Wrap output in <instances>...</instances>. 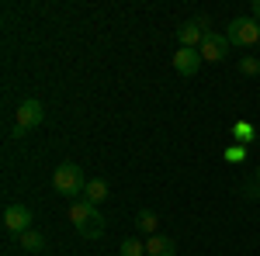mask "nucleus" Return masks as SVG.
Masks as SVG:
<instances>
[{
  "mask_svg": "<svg viewBox=\"0 0 260 256\" xmlns=\"http://www.w3.org/2000/svg\"><path fill=\"white\" fill-rule=\"evenodd\" d=\"M70 222H73V229H77L83 239H98V236H104V229H108L104 215H101L90 201H83V197L70 204Z\"/></svg>",
  "mask_w": 260,
  "mask_h": 256,
  "instance_id": "nucleus-1",
  "label": "nucleus"
},
{
  "mask_svg": "<svg viewBox=\"0 0 260 256\" xmlns=\"http://www.w3.org/2000/svg\"><path fill=\"white\" fill-rule=\"evenodd\" d=\"M52 187H56V194L70 197V201H80L83 197V187H87V177H83V166L77 163H59L56 166V173H52Z\"/></svg>",
  "mask_w": 260,
  "mask_h": 256,
  "instance_id": "nucleus-2",
  "label": "nucleus"
},
{
  "mask_svg": "<svg viewBox=\"0 0 260 256\" xmlns=\"http://www.w3.org/2000/svg\"><path fill=\"white\" fill-rule=\"evenodd\" d=\"M225 39H229V45H240V49L260 45V24L253 18H233L225 28Z\"/></svg>",
  "mask_w": 260,
  "mask_h": 256,
  "instance_id": "nucleus-3",
  "label": "nucleus"
},
{
  "mask_svg": "<svg viewBox=\"0 0 260 256\" xmlns=\"http://www.w3.org/2000/svg\"><path fill=\"white\" fill-rule=\"evenodd\" d=\"M42 118H45V111H42L39 100H21L18 111H14V135H24V132H31V128H39Z\"/></svg>",
  "mask_w": 260,
  "mask_h": 256,
  "instance_id": "nucleus-4",
  "label": "nucleus"
},
{
  "mask_svg": "<svg viewBox=\"0 0 260 256\" xmlns=\"http://www.w3.org/2000/svg\"><path fill=\"white\" fill-rule=\"evenodd\" d=\"M4 229L18 239L21 232H28V229H31V211H28L24 204H18V201H11V204L4 208Z\"/></svg>",
  "mask_w": 260,
  "mask_h": 256,
  "instance_id": "nucleus-5",
  "label": "nucleus"
},
{
  "mask_svg": "<svg viewBox=\"0 0 260 256\" xmlns=\"http://www.w3.org/2000/svg\"><path fill=\"white\" fill-rule=\"evenodd\" d=\"M208 35V18H198V21H187L177 28V42L180 49H201V42Z\"/></svg>",
  "mask_w": 260,
  "mask_h": 256,
  "instance_id": "nucleus-6",
  "label": "nucleus"
},
{
  "mask_svg": "<svg viewBox=\"0 0 260 256\" xmlns=\"http://www.w3.org/2000/svg\"><path fill=\"white\" fill-rule=\"evenodd\" d=\"M198 52H201V59H205V62H222L225 56H229V39H225V35H215V31H208Z\"/></svg>",
  "mask_w": 260,
  "mask_h": 256,
  "instance_id": "nucleus-7",
  "label": "nucleus"
},
{
  "mask_svg": "<svg viewBox=\"0 0 260 256\" xmlns=\"http://www.w3.org/2000/svg\"><path fill=\"white\" fill-rule=\"evenodd\" d=\"M201 52L198 49H177V52H174V69H177L180 77H194V73H198L201 69Z\"/></svg>",
  "mask_w": 260,
  "mask_h": 256,
  "instance_id": "nucleus-8",
  "label": "nucleus"
},
{
  "mask_svg": "<svg viewBox=\"0 0 260 256\" xmlns=\"http://www.w3.org/2000/svg\"><path fill=\"white\" fill-rule=\"evenodd\" d=\"M177 253V242L170 236H149L146 239V256H174Z\"/></svg>",
  "mask_w": 260,
  "mask_h": 256,
  "instance_id": "nucleus-9",
  "label": "nucleus"
},
{
  "mask_svg": "<svg viewBox=\"0 0 260 256\" xmlns=\"http://www.w3.org/2000/svg\"><path fill=\"white\" fill-rule=\"evenodd\" d=\"M83 201H90L94 208H101V204L108 201V184H104V180H87V187H83Z\"/></svg>",
  "mask_w": 260,
  "mask_h": 256,
  "instance_id": "nucleus-10",
  "label": "nucleus"
},
{
  "mask_svg": "<svg viewBox=\"0 0 260 256\" xmlns=\"http://www.w3.org/2000/svg\"><path fill=\"white\" fill-rule=\"evenodd\" d=\"M18 246L24 249V253H42V249H45V236L35 232V229H28V232L18 236Z\"/></svg>",
  "mask_w": 260,
  "mask_h": 256,
  "instance_id": "nucleus-11",
  "label": "nucleus"
},
{
  "mask_svg": "<svg viewBox=\"0 0 260 256\" xmlns=\"http://www.w3.org/2000/svg\"><path fill=\"white\" fill-rule=\"evenodd\" d=\"M136 229H139V232H146V236H160V215H156V211H139Z\"/></svg>",
  "mask_w": 260,
  "mask_h": 256,
  "instance_id": "nucleus-12",
  "label": "nucleus"
},
{
  "mask_svg": "<svg viewBox=\"0 0 260 256\" xmlns=\"http://www.w3.org/2000/svg\"><path fill=\"white\" fill-rule=\"evenodd\" d=\"M229 135L236 138V142H240V145H250V142H253V138H257V128H253V125H250V121H236V125H233V128H229Z\"/></svg>",
  "mask_w": 260,
  "mask_h": 256,
  "instance_id": "nucleus-13",
  "label": "nucleus"
},
{
  "mask_svg": "<svg viewBox=\"0 0 260 256\" xmlns=\"http://www.w3.org/2000/svg\"><path fill=\"white\" fill-rule=\"evenodd\" d=\"M246 156H250V145H240V142L225 145V153H222L225 163H246Z\"/></svg>",
  "mask_w": 260,
  "mask_h": 256,
  "instance_id": "nucleus-14",
  "label": "nucleus"
},
{
  "mask_svg": "<svg viewBox=\"0 0 260 256\" xmlns=\"http://www.w3.org/2000/svg\"><path fill=\"white\" fill-rule=\"evenodd\" d=\"M240 73L243 77H260V56H243L240 59Z\"/></svg>",
  "mask_w": 260,
  "mask_h": 256,
  "instance_id": "nucleus-15",
  "label": "nucleus"
},
{
  "mask_svg": "<svg viewBox=\"0 0 260 256\" xmlns=\"http://www.w3.org/2000/svg\"><path fill=\"white\" fill-rule=\"evenodd\" d=\"M121 256H146V242H139V239H125V242H121Z\"/></svg>",
  "mask_w": 260,
  "mask_h": 256,
  "instance_id": "nucleus-16",
  "label": "nucleus"
},
{
  "mask_svg": "<svg viewBox=\"0 0 260 256\" xmlns=\"http://www.w3.org/2000/svg\"><path fill=\"white\" fill-rule=\"evenodd\" d=\"M253 21L260 24V0H253Z\"/></svg>",
  "mask_w": 260,
  "mask_h": 256,
  "instance_id": "nucleus-17",
  "label": "nucleus"
},
{
  "mask_svg": "<svg viewBox=\"0 0 260 256\" xmlns=\"http://www.w3.org/2000/svg\"><path fill=\"white\" fill-rule=\"evenodd\" d=\"M257 184H260V166H257Z\"/></svg>",
  "mask_w": 260,
  "mask_h": 256,
  "instance_id": "nucleus-18",
  "label": "nucleus"
}]
</instances>
